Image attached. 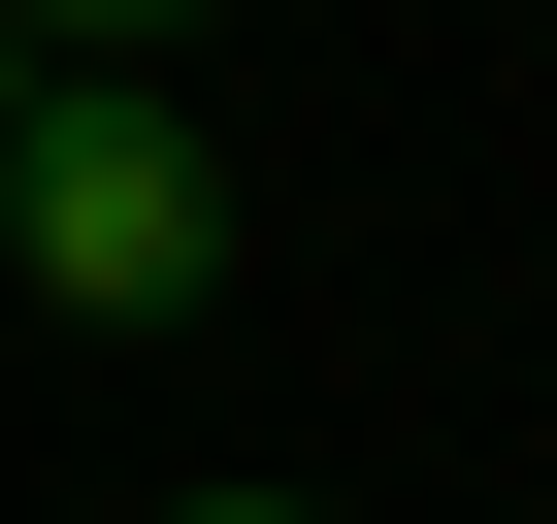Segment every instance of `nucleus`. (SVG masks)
I'll use <instances>...</instances> for the list:
<instances>
[{"instance_id": "nucleus-1", "label": "nucleus", "mask_w": 557, "mask_h": 524, "mask_svg": "<svg viewBox=\"0 0 557 524\" xmlns=\"http://www.w3.org/2000/svg\"><path fill=\"white\" fill-rule=\"evenodd\" d=\"M0 262H34L66 328H197L230 296V164L132 34H34V132H0Z\"/></svg>"}, {"instance_id": "nucleus-2", "label": "nucleus", "mask_w": 557, "mask_h": 524, "mask_svg": "<svg viewBox=\"0 0 557 524\" xmlns=\"http://www.w3.org/2000/svg\"><path fill=\"white\" fill-rule=\"evenodd\" d=\"M164 524H296V491H164Z\"/></svg>"}, {"instance_id": "nucleus-3", "label": "nucleus", "mask_w": 557, "mask_h": 524, "mask_svg": "<svg viewBox=\"0 0 557 524\" xmlns=\"http://www.w3.org/2000/svg\"><path fill=\"white\" fill-rule=\"evenodd\" d=\"M0 132H34V34H0Z\"/></svg>"}]
</instances>
